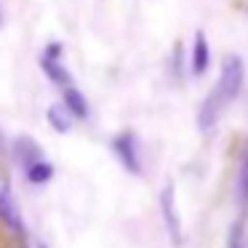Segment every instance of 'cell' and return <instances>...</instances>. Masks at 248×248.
I'll return each instance as SVG.
<instances>
[{"mask_svg": "<svg viewBox=\"0 0 248 248\" xmlns=\"http://www.w3.org/2000/svg\"><path fill=\"white\" fill-rule=\"evenodd\" d=\"M243 80H246V64H243V59L237 54H227L224 62H221V72H219V80H216L214 91L221 96L224 104H230L240 93Z\"/></svg>", "mask_w": 248, "mask_h": 248, "instance_id": "6da1fadb", "label": "cell"}, {"mask_svg": "<svg viewBox=\"0 0 248 248\" xmlns=\"http://www.w3.org/2000/svg\"><path fill=\"white\" fill-rule=\"evenodd\" d=\"M163 211V221H166V232L171 237L173 246H182L184 235H182V219H179V208H176V189H173V182H166L160 189V200H157Z\"/></svg>", "mask_w": 248, "mask_h": 248, "instance_id": "7a4b0ae2", "label": "cell"}, {"mask_svg": "<svg viewBox=\"0 0 248 248\" xmlns=\"http://www.w3.org/2000/svg\"><path fill=\"white\" fill-rule=\"evenodd\" d=\"M112 150L118 155V160L123 163V168L128 173H141V160H139V141L131 131H123L112 139Z\"/></svg>", "mask_w": 248, "mask_h": 248, "instance_id": "3957f363", "label": "cell"}, {"mask_svg": "<svg viewBox=\"0 0 248 248\" xmlns=\"http://www.w3.org/2000/svg\"><path fill=\"white\" fill-rule=\"evenodd\" d=\"M59 54H62L59 43L48 46L43 59H40V67H43V72L51 78V83H56L59 88H67V86H72V78H70V72L64 70V64L59 62Z\"/></svg>", "mask_w": 248, "mask_h": 248, "instance_id": "277c9868", "label": "cell"}, {"mask_svg": "<svg viewBox=\"0 0 248 248\" xmlns=\"http://www.w3.org/2000/svg\"><path fill=\"white\" fill-rule=\"evenodd\" d=\"M227 109V104L221 102V96L216 91H211L208 96L203 99V104H200V109H198V128L200 131H214V125L219 123V118H221V112Z\"/></svg>", "mask_w": 248, "mask_h": 248, "instance_id": "5b68a950", "label": "cell"}, {"mask_svg": "<svg viewBox=\"0 0 248 248\" xmlns=\"http://www.w3.org/2000/svg\"><path fill=\"white\" fill-rule=\"evenodd\" d=\"M0 224L6 227L8 232H14V235H24L22 214H19V205L8 189H0Z\"/></svg>", "mask_w": 248, "mask_h": 248, "instance_id": "8992f818", "label": "cell"}, {"mask_svg": "<svg viewBox=\"0 0 248 248\" xmlns=\"http://www.w3.org/2000/svg\"><path fill=\"white\" fill-rule=\"evenodd\" d=\"M211 64V48H208V38L203 30L195 32V43H192V59H189V70L192 75H203Z\"/></svg>", "mask_w": 248, "mask_h": 248, "instance_id": "52a82bcc", "label": "cell"}, {"mask_svg": "<svg viewBox=\"0 0 248 248\" xmlns=\"http://www.w3.org/2000/svg\"><path fill=\"white\" fill-rule=\"evenodd\" d=\"M14 152H16V157L22 160V166H32V163L43 160V152H40V144L35 139H27V136H22V139L14 141Z\"/></svg>", "mask_w": 248, "mask_h": 248, "instance_id": "ba28073f", "label": "cell"}, {"mask_svg": "<svg viewBox=\"0 0 248 248\" xmlns=\"http://www.w3.org/2000/svg\"><path fill=\"white\" fill-rule=\"evenodd\" d=\"M62 96H64L67 109H70L75 118H88V99L78 91L75 83H72V86H67V88H62Z\"/></svg>", "mask_w": 248, "mask_h": 248, "instance_id": "9c48e42d", "label": "cell"}, {"mask_svg": "<svg viewBox=\"0 0 248 248\" xmlns=\"http://www.w3.org/2000/svg\"><path fill=\"white\" fill-rule=\"evenodd\" d=\"M46 118H48L51 128H56L59 134H70L72 112L67 109V104H51V107L46 109Z\"/></svg>", "mask_w": 248, "mask_h": 248, "instance_id": "30bf717a", "label": "cell"}, {"mask_svg": "<svg viewBox=\"0 0 248 248\" xmlns=\"http://www.w3.org/2000/svg\"><path fill=\"white\" fill-rule=\"evenodd\" d=\"M51 176H54V166L46 160H38L32 166H27V182H32V184H46Z\"/></svg>", "mask_w": 248, "mask_h": 248, "instance_id": "8fae6325", "label": "cell"}, {"mask_svg": "<svg viewBox=\"0 0 248 248\" xmlns=\"http://www.w3.org/2000/svg\"><path fill=\"white\" fill-rule=\"evenodd\" d=\"M227 248H248L246 230H243V221H232V224H230V235H227Z\"/></svg>", "mask_w": 248, "mask_h": 248, "instance_id": "7c38bea8", "label": "cell"}, {"mask_svg": "<svg viewBox=\"0 0 248 248\" xmlns=\"http://www.w3.org/2000/svg\"><path fill=\"white\" fill-rule=\"evenodd\" d=\"M237 189H240V200L243 205H248V152L243 157V166H240V176H237Z\"/></svg>", "mask_w": 248, "mask_h": 248, "instance_id": "4fadbf2b", "label": "cell"}, {"mask_svg": "<svg viewBox=\"0 0 248 248\" xmlns=\"http://www.w3.org/2000/svg\"><path fill=\"white\" fill-rule=\"evenodd\" d=\"M0 248H6V235L0 232Z\"/></svg>", "mask_w": 248, "mask_h": 248, "instance_id": "5bb4252c", "label": "cell"}, {"mask_svg": "<svg viewBox=\"0 0 248 248\" xmlns=\"http://www.w3.org/2000/svg\"><path fill=\"white\" fill-rule=\"evenodd\" d=\"M0 22H3V11H0Z\"/></svg>", "mask_w": 248, "mask_h": 248, "instance_id": "9a60e30c", "label": "cell"}]
</instances>
